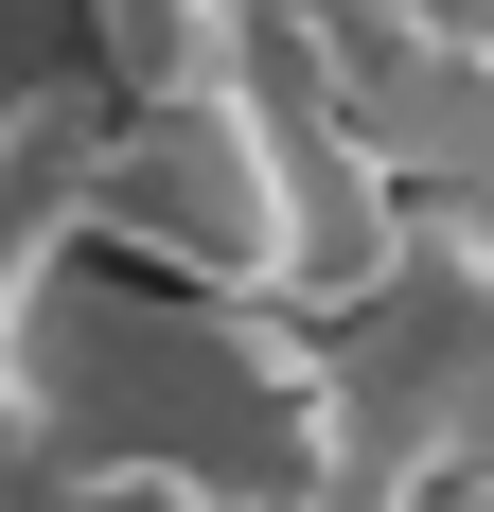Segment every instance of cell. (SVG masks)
Here are the masks:
<instances>
[{"instance_id": "1", "label": "cell", "mask_w": 494, "mask_h": 512, "mask_svg": "<svg viewBox=\"0 0 494 512\" xmlns=\"http://www.w3.org/2000/svg\"><path fill=\"white\" fill-rule=\"evenodd\" d=\"M89 248L124 265V283H177V301L353 318L371 265L406 248V195L318 124L300 71H247V89L106 106V142H89Z\"/></svg>"}, {"instance_id": "2", "label": "cell", "mask_w": 494, "mask_h": 512, "mask_svg": "<svg viewBox=\"0 0 494 512\" xmlns=\"http://www.w3.org/2000/svg\"><path fill=\"white\" fill-rule=\"evenodd\" d=\"M353 389V460L406 495H494V230L406 195V248L371 265V301L318 318Z\"/></svg>"}, {"instance_id": "3", "label": "cell", "mask_w": 494, "mask_h": 512, "mask_svg": "<svg viewBox=\"0 0 494 512\" xmlns=\"http://www.w3.org/2000/svg\"><path fill=\"white\" fill-rule=\"evenodd\" d=\"M106 106H177V89H247L283 71V0H71Z\"/></svg>"}]
</instances>
